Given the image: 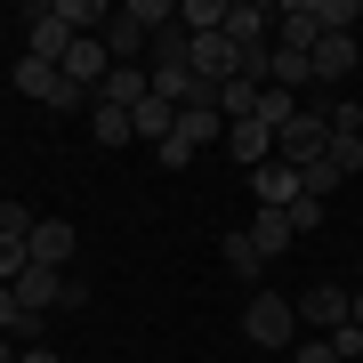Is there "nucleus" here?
I'll return each mask as SVG.
<instances>
[{
	"mask_svg": "<svg viewBox=\"0 0 363 363\" xmlns=\"http://www.w3.org/2000/svg\"><path fill=\"white\" fill-rule=\"evenodd\" d=\"M267 89H291V97L315 89V65H307L298 49H274V57H267Z\"/></svg>",
	"mask_w": 363,
	"mask_h": 363,
	"instance_id": "2eb2a0df",
	"label": "nucleus"
},
{
	"mask_svg": "<svg viewBox=\"0 0 363 363\" xmlns=\"http://www.w3.org/2000/svg\"><path fill=\"white\" fill-rule=\"evenodd\" d=\"M226 145H234V162H242V169H267V162H274V130H259V121H234Z\"/></svg>",
	"mask_w": 363,
	"mask_h": 363,
	"instance_id": "4468645a",
	"label": "nucleus"
},
{
	"mask_svg": "<svg viewBox=\"0 0 363 363\" xmlns=\"http://www.w3.org/2000/svg\"><path fill=\"white\" fill-rule=\"evenodd\" d=\"M226 267H234V274H242V283H259V274H267V259H259V242H250V234H242V226H234V234H226Z\"/></svg>",
	"mask_w": 363,
	"mask_h": 363,
	"instance_id": "6ab92c4d",
	"label": "nucleus"
},
{
	"mask_svg": "<svg viewBox=\"0 0 363 363\" xmlns=\"http://www.w3.org/2000/svg\"><path fill=\"white\" fill-rule=\"evenodd\" d=\"M355 291H363V283H355Z\"/></svg>",
	"mask_w": 363,
	"mask_h": 363,
	"instance_id": "c756f323",
	"label": "nucleus"
},
{
	"mask_svg": "<svg viewBox=\"0 0 363 363\" xmlns=\"http://www.w3.org/2000/svg\"><path fill=\"white\" fill-rule=\"evenodd\" d=\"M307 65H315V81H355V73H363V40H355V33H323V40L307 49Z\"/></svg>",
	"mask_w": 363,
	"mask_h": 363,
	"instance_id": "423d86ee",
	"label": "nucleus"
},
{
	"mask_svg": "<svg viewBox=\"0 0 363 363\" xmlns=\"http://www.w3.org/2000/svg\"><path fill=\"white\" fill-rule=\"evenodd\" d=\"M298 323L331 339L339 323H355V291L347 283H307V291H298Z\"/></svg>",
	"mask_w": 363,
	"mask_h": 363,
	"instance_id": "20e7f679",
	"label": "nucleus"
},
{
	"mask_svg": "<svg viewBox=\"0 0 363 363\" xmlns=\"http://www.w3.org/2000/svg\"><path fill=\"white\" fill-rule=\"evenodd\" d=\"M307 9H315V33H355V25H363L355 0H307Z\"/></svg>",
	"mask_w": 363,
	"mask_h": 363,
	"instance_id": "a211bd4d",
	"label": "nucleus"
},
{
	"mask_svg": "<svg viewBox=\"0 0 363 363\" xmlns=\"http://www.w3.org/2000/svg\"><path fill=\"white\" fill-rule=\"evenodd\" d=\"M0 234H33V210L25 202H0Z\"/></svg>",
	"mask_w": 363,
	"mask_h": 363,
	"instance_id": "a878e982",
	"label": "nucleus"
},
{
	"mask_svg": "<svg viewBox=\"0 0 363 363\" xmlns=\"http://www.w3.org/2000/svg\"><path fill=\"white\" fill-rule=\"evenodd\" d=\"M226 40L234 49H274V9L267 0H226Z\"/></svg>",
	"mask_w": 363,
	"mask_h": 363,
	"instance_id": "0eeeda50",
	"label": "nucleus"
},
{
	"mask_svg": "<svg viewBox=\"0 0 363 363\" xmlns=\"http://www.w3.org/2000/svg\"><path fill=\"white\" fill-rule=\"evenodd\" d=\"M154 65H186V33H178V25L154 33Z\"/></svg>",
	"mask_w": 363,
	"mask_h": 363,
	"instance_id": "5701e85b",
	"label": "nucleus"
},
{
	"mask_svg": "<svg viewBox=\"0 0 363 363\" xmlns=\"http://www.w3.org/2000/svg\"><path fill=\"white\" fill-rule=\"evenodd\" d=\"M250 242H259V259H283V250L298 242V226H291V210H250Z\"/></svg>",
	"mask_w": 363,
	"mask_h": 363,
	"instance_id": "ddd939ff",
	"label": "nucleus"
},
{
	"mask_svg": "<svg viewBox=\"0 0 363 363\" xmlns=\"http://www.w3.org/2000/svg\"><path fill=\"white\" fill-rule=\"evenodd\" d=\"M242 339H250V347H298V307H291V298L283 291H250V307H242Z\"/></svg>",
	"mask_w": 363,
	"mask_h": 363,
	"instance_id": "f257e3e1",
	"label": "nucleus"
},
{
	"mask_svg": "<svg viewBox=\"0 0 363 363\" xmlns=\"http://www.w3.org/2000/svg\"><path fill=\"white\" fill-rule=\"evenodd\" d=\"M339 186H347V178H339L331 162H307V169H298V194H307V202H331Z\"/></svg>",
	"mask_w": 363,
	"mask_h": 363,
	"instance_id": "aec40b11",
	"label": "nucleus"
},
{
	"mask_svg": "<svg viewBox=\"0 0 363 363\" xmlns=\"http://www.w3.org/2000/svg\"><path fill=\"white\" fill-rule=\"evenodd\" d=\"M25 25H33V49H25V57H40V65H65V49H73V33L57 25V9H49V0H40V9L25 16Z\"/></svg>",
	"mask_w": 363,
	"mask_h": 363,
	"instance_id": "9b49d317",
	"label": "nucleus"
},
{
	"mask_svg": "<svg viewBox=\"0 0 363 363\" xmlns=\"http://www.w3.org/2000/svg\"><path fill=\"white\" fill-rule=\"evenodd\" d=\"M315 40H323V33H315V9H307V0H283V9H274V49H298V57H307Z\"/></svg>",
	"mask_w": 363,
	"mask_h": 363,
	"instance_id": "f8f14e48",
	"label": "nucleus"
},
{
	"mask_svg": "<svg viewBox=\"0 0 363 363\" xmlns=\"http://www.w3.org/2000/svg\"><path fill=\"white\" fill-rule=\"evenodd\" d=\"M250 202H259V210H291V202H298V169H291V162L250 169Z\"/></svg>",
	"mask_w": 363,
	"mask_h": 363,
	"instance_id": "9d476101",
	"label": "nucleus"
},
{
	"mask_svg": "<svg viewBox=\"0 0 363 363\" xmlns=\"http://www.w3.org/2000/svg\"><path fill=\"white\" fill-rule=\"evenodd\" d=\"M355 363H363V355H355Z\"/></svg>",
	"mask_w": 363,
	"mask_h": 363,
	"instance_id": "7c9ffc66",
	"label": "nucleus"
},
{
	"mask_svg": "<svg viewBox=\"0 0 363 363\" xmlns=\"http://www.w3.org/2000/svg\"><path fill=\"white\" fill-rule=\"evenodd\" d=\"M57 73H65L73 89H105V73H113V57H105V40L89 33V40H73V49H65V65H57Z\"/></svg>",
	"mask_w": 363,
	"mask_h": 363,
	"instance_id": "6e6552de",
	"label": "nucleus"
},
{
	"mask_svg": "<svg viewBox=\"0 0 363 363\" xmlns=\"http://www.w3.org/2000/svg\"><path fill=\"white\" fill-rule=\"evenodd\" d=\"M25 250H33V267L65 274V267H73V250H81V226H73V218H33V234H25Z\"/></svg>",
	"mask_w": 363,
	"mask_h": 363,
	"instance_id": "39448f33",
	"label": "nucleus"
},
{
	"mask_svg": "<svg viewBox=\"0 0 363 363\" xmlns=\"http://www.w3.org/2000/svg\"><path fill=\"white\" fill-rule=\"evenodd\" d=\"M291 121H298V97H291V89H259V130H274V138H283Z\"/></svg>",
	"mask_w": 363,
	"mask_h": 363,
	"instance_id": "dca6fc26",
	"label": "nucleus"
},
{
	"mask_svg": "<svg viewBox=\"0 0 363 363\" xmlns=\"http://www.w3.org/2000/svg\"><path fill=\"white\" fill-rule=\"evenodd\" d=\"M355 323H363V291H355Z\"/></svg>",
	"mask_w": 363,
	"mask_h": 363,
	"instance_id": "c85d7f7f",
	"label": "nucleus"
},
{
	"mask_svg": "<svg viewBox=\"0 0 363 363\" xmlns=\"http://www.w3.org/2000/svg\"><path fill=\"white\" fill-rule=\"evenodd\" d=\"M16 363H57V347H25V355H16Z\"/></svg>",
	"mask_w": 363,
	"mask_h": 363,
	"instance_id": "bb28decb",
	"label": "nucleus"
},
{
	"mask_svg": "<svg viewBox=\"0 0 363 363\" xmlns=\"http://www.w3.org/2000/svg\"><path fill=\"white\" fill-rule=\"evenodd\" d=\"M97 145H138L130 113H113V105H97Z\"/></svg>",
	"mask_w": 363,
	"mask_h": 363,
	"instance_id": "412c9836",
	"label": "nucleus"
},
{
	"mask_svg": "<svg viewBox=\"0 0 363 363\" xmlns=\"http://www.w3.org/2000/svg\"><path fill=\"white\" fill-rule=\"evenodd\" d=\"M339 178H363V130H331V154H323Z\"/></svg>",
	"mask_w": 363,
	"mask_h": 363,
	"instance_id": "f3484780",
	"label": "nucleus"
},
{
	"mask_svg": "<svg viewBox=\"0 0 363 363\" xmlns=\"http://www.w3.org/2000/svg\"><path fill=\"white\" fill-rule=\"evenodd\" d=\"M33 267V250H25V234H0V283H16V274Z\"/></svg>",
	"mask_w": 363,
	"mask_h": 363,
	"instance_id": "4be33fe9",
	"label": "nucleus"
},
{
	"mask_svg": "<svg viewBox=\"0 0 363 363\" xmlns=\"http://www.w3.org/2000/svg\"><path fill=\"white\" fill-rule=\"evenodd\" d=\"M291 226H298V234H315V226H323V202H307V194H298V202H291Z\"/></svg>",
	"mask_w": 363,
	"mask_h": 363,
	"instance_id": "393cba45",
	"label": "nucleus"
},
{
	"mask_svg": "<svg viewBox=\"0 0 363 363\" xmlns=\"http://www.w3.org/2000/svg\"><path fill=\"white\" fill-rule=\"evenodd\" d=\"M323 154H331V105H298V121L274 138V162L307 169V162H323Z\"/></svg>",
	"mask_w": 363,
	"mask_h": 363,
	"instance_id": "f03ea898",
	"label": "nucleus"
},
{
	"mask_svg": "<svg viewBox=\"0 0 363 363\" xmlns=\"http://www.w3.org/2000/svg\"><path fill=\"white\" fill-rule=\"evenodd\" d=\"M9 89H25L33 105H49V113H73V105L89 97V89H73V81L57 73V65H40V57H16V73H9Z\"/></svg>",
	"mask_w": 363,
	"mask_h": 363,
	"instance_id": "7ed1b4c3",
	"label": "nucleus"
},
{
	"mask_svg": "<svg viewBox=\"0 0 363 363\" xmlns=\"http://www.w3.org/2000/svg\"><path fill=\"white\" fill-rule=\"evenodd\" d=\"M145 97H154V73H138V65H113L105 89H97V105H113V113H138Z\"/></svg>",
	"mask_w": 363,
	"mask_h": 363,
	"instance_id": "1a4fd4ad",
	"label": "nucleus"
},
{
	"mask_svg": "<svg viewBox=\"0 0 363 363\" xmlns=\"http://www.w3.org/2000/svg\"><path fill=\"white\" fill-rule=\"evenodd\" d=\"M291 363H347V355H339L331 339H298V347H291Z\"/></svg>",
	"mask_w": 363,
	"mask_h": 363,
	"instance_id": "b1692460",
	"label": "nucleus"
},
{
	"mask_svg": "<svg viewBox=\"0 0 363 363\" xmlns=\"http://www.w3.org/2000/svg\"><path fill=\"white\" fill-rule=\"evenodd\" d=\"M16 355H25V347H16V339H9V331H0V363H16Z\"/></svg>",
	"mask_w": 363,
	"mask_h": 363,
	"instance_id": "cd10ccee",
	"label": "nucleus"
}]
</instances>
